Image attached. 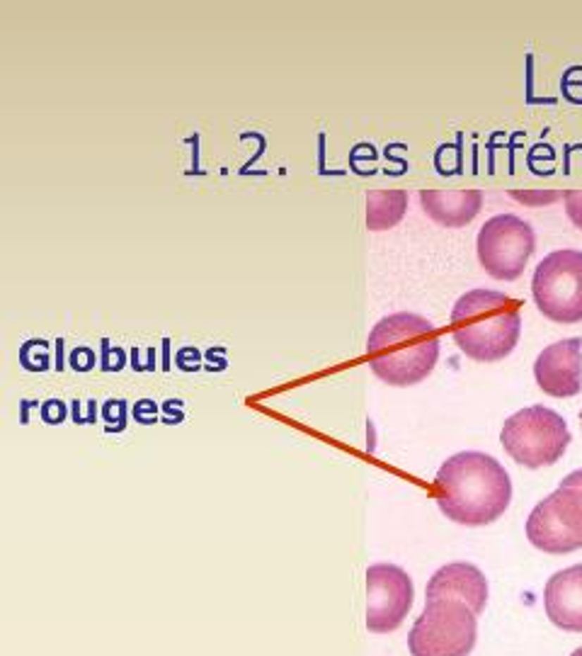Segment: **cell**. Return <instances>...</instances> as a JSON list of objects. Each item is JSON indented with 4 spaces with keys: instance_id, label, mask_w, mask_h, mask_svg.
Segmentation results:
<instances>
[{
    "instance_id": "9a60e30c",
    "label": "cell",
    "mask_w": 582,
    "mask_h": 656,
    "mask_svg": "<svg viewBox=\"0 0 582 656\" xmlns=\"http://www.w3.org/2000/svg\"><path fill=\"white\" fill-rule=\"evenodd\" d=\"M565 202V214H568L570 221L582 231V188L578 190H568L563 197Z\"/></svg>"
},
{
    "instance_id": "4fadbf2b",
    "label": "cell",
    "mask_w": 582,
    "mask_h": 656,
    "mask_svg": "<svg viewBox=\"0 0 582 656\" xmlns=\"http://www.w3.org/2000/svg\"><path fill=\"white\" fill-rule=\"evenodd\" d=\"M420 205L425 214L439 226L461 229L478 217L483 207V193L473 188L420 190Z\"/></svg>"
},
{
    "instance_id": "30bf717a",
    "label": "cell",
    "mask_w": 582,
    "mask_h": 656,
    "mask_svg": "<svg viewBox=\"0 0 582 656\" xmlns=\"http://www.w3.org/2000/svg\"><path fill=\"white\" fill-rule=\"evenodd\" d=\"M534 379L548 396L570 399L582 389V341L563 338L539 353L534 363Z\"/></svg>"
},
{
    "instance_id": "52a82bcc",
    "label": "cell",
    "mask_w": 582,
    "mask_h": 656,
    "mask_svg": "<svg viewBox=\"0 0 582 656\" xmlns=\"http://www.w3.org/2000/svg\"><path fill=\"white\" fill-rule=\"evenodd\" d=\"M526 540L546 554L582 549V491L558 486L526 518Z\"/></svg>"
},
{
    "instance_id": "7a4b0ae2",
    "label": "cell",
    "mask_w": 582,
    "mask_h": 656,
    "mask_svg": "<svg viewBox=\"0 0 582 656\" xmlns=\"http://www.w3.org/2000/svg\"><path fill=\"white\" fill-rule=\"evenodd\" d=\"M369 368L391 387H413L432 375L439 360V333L420 314L383 316L366 338Z\"/></svg>"
},
{
    "instance_id": "ba28073f",
    "label": "cell",
    "mask_w": 582,
    "mask_h": 656,
    "mask_svg": "<svg viewBox=\"0 0 582 656\" xmlns=\"http://www.w3.org/2000/svg\"><path fill=\"white\" fill-rule=\"evenodd\" d=\"M483 270L502 282H512L524 272L536 250L534 229L517 214H497L483 224L476 238Z\"/></svg>"
},
{
    "instance_id": "8992f818",
    "label": "cell",
    "mask_w": 582,
    "mask_h": 656,
    "mask_svg": "<svg viewBox=\"0 0 582 656\" xmlns=\"http://www.w3.org/2000/svg\"><path fill=\"white\" fill-rule=\"evenodd\" d=\"M539 311L553 324L582 321V250L561 248L543 258L531 277Z\"/></svg>"
},
{
    "instance_id": "3957f363",
    "label": "cell",
    "mask_w": 582,
    "mask_h": 656,
    "mask_svg": "<svg viewBox=\"0 0 582 656\" xmlns=\"http://www.w3.org/2000/svg\"><path fill=\"white\" fill-rule=\"evenodd\" d=\"M449 328L466 358L497 363L517 348L521 336L519 302L495 289H471L454 304Z\"/></svg>"
},
{
    "instance_id": "e0dca14e",
    "label": "cell",
    "mask_w": 582,
    "mask_h": 656,
    "mask_svg": "<svg viewBox=\"0 0 582 656\" xmlns=\"http://www.w3.org/2000/svg\"><path fill=\"white\" fill-rule=\"evenodd\" d=\"M570 656H582V647H580V649H575V652L570 654Z\"/></svg>"
},
{
    "instance_id": "5bb4252c",
    "label": "cell",
    "mask_w": 582,
    "mask_h": 656,
    "mask_svg": "<svg viewBox=\"0 0 582 656\" xmlns=\"http://www.w3.org/2000/svg\"><path fill=\"white\" fill-rule=\"evenodd\" d=\"M408 212V193L405 190L376 188L366 193V226L369 231H388Z\"/></svg>"
},
{
    "instance_id": "7c38bea8",
    "label": "cell",
    "mask_w": 582,
    "mask_h": 656,
    "mask_svg": "<svg viewBox=\"0 0 582 656\" xmlns=\"http://www.w3.org/2000/svg\"><path fill=\"white\" fill-rule=\"evenodd\" d=\"M546 617L563 632H582V564L556 571L543 588Z\"/></svg>"
},
{
    "instance_id": "2e32d148",
    "label": "cell",
    "mask_w": 582,
    "mask_h": 656,
    "mask_svg": "<svg viewBox=\"0 0 582 656\" xmlns=\"http://www.w3.org/2000/svg\"><path fill=\"white\" fill-rule=\"evenodd\" d=\"M561 486H570V489H580L582 491V469H575V472H570L568 477L561 481Z\"/></svg>"
},
{
    "instance_id": "6da1fadb",
    "label": "cell",
    "mask_w": 582,
    "mask_h": 656,
    "mask_svg": "<svg viewBox=\"0 0 582 656\" xmlns=\"http://www.w3.org/2000/svg\"><path fill=\"white\" fill-rule=\"evenodd\" d=\"M432 496L452 523L483 528L504 516L512 501V481L493 455L469 450L439 467Z\"/></svg>"
},
{
    "instance_id": "9c48e42d",
    "label": "cell",
    "mask_w": 582,
    "mask_h": 656,
    "mask_svg": "<svg viewBox=\"0 0 582 656\" xmlns=\"http://www.w3.org/2000/svg\"><path fill=\"white\" fill-rule=\"evenodd\" d=\"M415 588L408 571L395 564L366 569V617L364 625L374 634L398 630L413 608Z\"/></svg>"
},
{
    "instance_id": "5b68a950",
    "label": "cell",
    "mask_w": 582,
    "mask_h": 656,
    "mask_svg": "<svg viewBox=\"0 0 582 656\" xmlns=\"http://www.w3.org/2000/svg\"><path fill=\"white\" fill-rule=\"evenodd\" d=\"M478 639V615L461 600H427L408 634L413 656H469Z\"/></svg>"
},
{
    "instance_id": "8fae6325",
    "label": "cell",
    "mask_w": 582,
    "mask_h": 656,
    "mask_svg": "<svg viewBox=\"0 0 582 656\" xmlns=\"http://www.w3.org/2000/svg\"><path fill=\"white\" fill-rule=\"evenodd\" d=\"M427 600H461L476 615L488 605V578L478 566L469 561H454L432 573L425 588Z\"/></svg>"
},
{
    "instance_id": "277c9868",
    "label": "cell",
    "mask_w": 582,
    "mask_h": 656,
    "mask_svg": "<svg viewBox=\"0 0 582 656\" xmlns=\"http://www.w3.org/2000/svg\"><path fill=\"white\" fill-rule=\"evenodd\" d=\"M570 428L561 413L546 406H529L502 423L500 442L504 452L526 469H541L561 462L568 450Z\"/></svg>"
},
{
    "instance_id": "ac0fdd59",
    "label": "cell",
    "mask_w": 582,
    "mask_h": 656,
    "mask_svg": "<svg viewBox=\"0 0 582 656\" xmlns=\"http://www.w3.org/2000/svg\"><path fill=\"white\" fill-rule=\"evenodd\" d=\"M580 428H582V411H580Z\"/></svg>"
}]
</instances>
